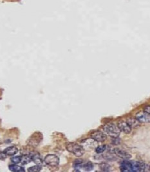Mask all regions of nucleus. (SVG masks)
Wrapping results in <instances>:
<instances>
[{"instance_id":"nucleus-1","label":"nucleus","mask_w":150,"mask_h":172,"mask_svg":"<svg viewBox=\"0 0 150 172\" xmlns=\"http://www.w3.org/2000/svg\"><path fill=\"white\" fill-rule=\"evenodd\" d=\"M119 166L120 171L128 172L144 171L148 168V165L143 162L130 161L128 160H124L120 162Z\"/></svg>"},{"instance_id":"nucleus-2","label":"nucleus","mask_w":150,"mask_h":172,"mask_svg":"<svg viewBox=\"0 0 150 172\" xmlns=\"http://www.w3.org/2000/svg\"><path fill=\"white\" fill-rule=\"evenodd\" d=\"M103 130L108 135L113 138H117L120 135V130L118 126L112 123H108L103 126Z\"/></svg>"},{"instance_id":"nucleus-3","label":"nucleus","mask_w":150,"mask_h":172,"mask_svg":"<svg viewBox=\"0 0 150 172\" xmlns=\"http://www.w3.org/2000/svg\"><path fill=\"white\" fill-rule=\"evenodd\" d=\"M66 150L77 157H81L85 153V150L83 146L73 142L69 143L66 145Z\"/></svg>"},{"instance_id":"nucleus-4","label":"nucleus","mask_w":150,"mask_h":172,"mask_svg":"<svg viewBox=\"0 0 150 172\" xmlns=\"http://www.w3.org/2000/svg\"><path fill=\"white\" fill-rule=\"evenodd\" d=\"M45 162L48 166L56 167L59 163V158L56 155L50 154L45 157Z\"/></svg>"},{"instance_id":"nucleus-5","label":"nucleus","mask_w":150,"mask_h":172,"mask_svg":"<svg viewBox=\"0 0 150 172\" xmlns=\"http://www.w3.org/2000/svg\"><path fill=\"white\" fill-rule=\"evenodd\" d=\"M135 118H136L140 123H150V115L146 112H145L144 111L138 112L136 114V116H135Z\"/></svg>"},{"instance_id":"nucleus-6","label":"nucleus","mask_w":150,"mask_h":172,"mask_svg":"<svg viewBox=\"0 0 150 172\" xmlns=\"http://www.w3.org/2000/svg\"><path fill=\"white\" fill-rule=\"evenodd\" d=\"M91 137L97 142H103L106 139V135L101 131H95L92 132L91 133Z\"/></svg>"},{"instance_id":"nucleus-7","label":"nucleus","mask_w":150,"mask_h":172,"mask_svg":"<svg viewBox=\"0 0 150 172\" xmlns=\"http://www.w3.org/2000/svg\"><path fill=\"white\" fill-rule=\"evenodd\" d=\"M117 126L119 128L120 131L126 133V134L130 133L132 132V127L129 125V124L127 122H125L124 121H120L118 122Z\"/></svg>"},{"instance_id":"nucleus-8","label":"nucleus","mask_w":150,"mask_h":172,"mask_svg":"<svg viewBox=\"0 0 150 172\" xmlns=\"http://www.w3.org/2000/svg\"><path fill=\"white\" fill-rule=\"evenodd\" d=\"M114 153L118 157H119L120 158H121L124 160H129V159H131L132 157V155L128 154V152L121 149L115 148L114 149Z\"/></svg>"},{"instance_id":"nucleus-9","label":"nucleus","mask_w":150,"mask_h":172,"mask_svg":"<svg viewBox=\"0 0 150 172\" xmlns=\"http://www.w3.org/2000/svg\"><path fill=\"white\" fill-rule=\"evenodd\" d=\"M82 144L83 145V146L86 148H89V149H91L94 148L96 146V141L94 140V139H86L85 141H83L82 142Z\"/></svg>"},{"instance_id":"nucleus-10","label":"nucleus","mask_w":150,"mask_h":172,"mask_svg":"<svg viewBox=\"0 0 150 172\" xmlns=\"http://www.w3.org/2000/svg\"><path fill=\"white\" fill-rule=\"evenodd\" d=\"M18 148L15 146H10V147H7V148L3 150V152L5 154L7 155H9V156H13L15 154H16L18 153Z\"/></svg>"},{"instance_id":"nucleus-11","label":"nucleus","mask_w":150,"mask_h":172,"mask_svg":"<svg viewBox=\"0 0 150 172\" xmlns=\"http://www.w3.org/2000/svg\"><path fill=\"white\" fill-rule=\"evenodd\" d=\"M126 122L129 124V125L131 127L137 128L140 125V122L136 118H128L127 119Z\"/></svg>"},{"instance_id":"nucleus-12","label":"nucleus","mask_w":150,"mask_h":172,"mask_svg":"<svg viewBox=\"0 0 150 172\" xmlns=\"http://www.w3.org/2000/svg\"><path fill=\"white\" fill-rule=\"evenodd\" d=\"M99 168L102 171H110L112 170V167L110 164L108 163H106V162H101V164H99Z\"/></svg>"},{"instance_id":"nucleus-13","label":"nucleus","mask_w":150,"mask_h":172,"mask_svg":"<svg viewBox=\"0 0 150 172\" xmlns=\"http://www.w3.org/2000/svg\"><path fill=\"white\" fill-rule=\"evenodd\" d=\"M9 170L14 171V172H21V171H25V168H23V167L19 166L16 164H12L9 166Z\"/></svg>"},{"instance_id":"nucleus-14","label":"nucleus","mask_w":150,"mask_h":172,"mask_svg":"<svg viewBox=\"0 0 150 172\" xmlns=\"http://www.w3.org/2000/svg\"><path fill=\"white\" fill-rule=\"evenodd\" d=\"M31 158H32V161H33L37 165H40V166L42 165L43 161H42V160L41 159L40 156L38 154H36L34 155L31 156Z\"/></svg>"},{"instance_id":"nucleus-15","label":"nucleus","mask_w":150,"mask_h":172,"mask_svg":"<svg viewBox=\"0 0 150 172\" xmlns=\"http://www.w3.org/2000/svg\"><path fill=\"white\" fill-rule=\"evenodd\" d=\"M83 169L85 170V171H91V170H92L93 168H94V164L91 163V162H87L85 164H83Z\"/></svg>"},{"instance_id":"nucleus-16","label":"nucleus","mask_w":150,"mask_h":172,"mask_svg":"<svg viewBox=\"0 0 150 172\" xmlns=\"http://www.w3.org/2000/svg\"><path fill=\"white\" fill-rule=\"evenodd\" d=\"M32 161V158H31V156H29V155H25L22 157V159H21V164H28V162H30Z\"/></svg>"},{"instance_id":"nucleus-17","label":"nucleus","mask_w":150,"mask_h":172,"mask_svg":"<svg viewBox=\"0 0 150 172\" xmlns=\"http://www.w3.org/2000/svg\"><path fill=\"white\" fill-rule=\"evenodd\" d=\"M42 169V167L40 165H37V166H32L31 168H28V171H31V172H38L40 171Z\"/></svg>"},{"instance_id":"nucleus-18","label":"nucleus","mask_w":150,"mask_h":172,"mask_svg":"<svg viewBox=\"0 0 150 172\" xmlns=\"http://www.w3.org/2000/svg\"><path fill=\"white\" fill-rule=\"evenodd\" d=\"M106 149V145H101L99 146H97L95 148V151L97 154H101V153L104 152Z\"/></svg>"},{"instance_id":"nucleus-19","label":"nucleus","mask_w":150,"mask_h":172,"mask_svg":"<svg viewBox=\"0 0 150 172\" xmlns=\"http://www.w3.org/2000/svg\"><path fill=\"white\" fill-rule=\"evenodd\" d=\"M83 162L81 160H76L75 161L74 163V167L75 168H83Z\"/></svg>"},{"instance_id":"nucleus-20","label":"nucleus","mask_w":150,"mask_h":172,"mask_svg":"<svg viewBox=\"0 0 150 172\" xmlns=\"http://www.w3.org/2000/svg\"><path fill=\"white\" fill-rule=\"evenodd\" d=\"M21 159H22V157L16 156V157H12V158H11V161L14 162V164H18V163H20V162H21Z\"/></svg>"},{"instance_id":"nucleus-21","label":"nucleus","mask_w":150,"mask_h":172,"mask_svg":"<svg viewBox=\"0 0 150 172\" xmlns=\"http://www.w3.org/2000/svg\"><path fill=\"white\" fill-rule=\"evenodd\" d=\"M6 157H7V155L5 154L3 151H0V159L1 160L5 159H6Z\"/></svg>"},{"instance_id":"nucleus-22","label":"nucleus","mask_w":150,"mask_h":172,"mask_svg":"<svg viewBox=\"0 0 150 172\" xmlns=\"http://www.w3.org/2000/svg\"><path fill=\"white\" fill-rule=\"evenodd\" d=\"M144 111L150 115V106H146L144 108Z\"/></svg>"},{"instance_id":"nucleus-23","label":"nucleus","mask_w":150,"mask_h":172,"mask_svg":"<svg viewBox=\"0 0 150 172\" xmlns=\"http://www.w3.org/2000/svg\"><path fill=\"white\" fill-rule=\"evenodd\" d=\"M148 168H149V170H150V166H148Z\"/></svg>"}]
</instances>
